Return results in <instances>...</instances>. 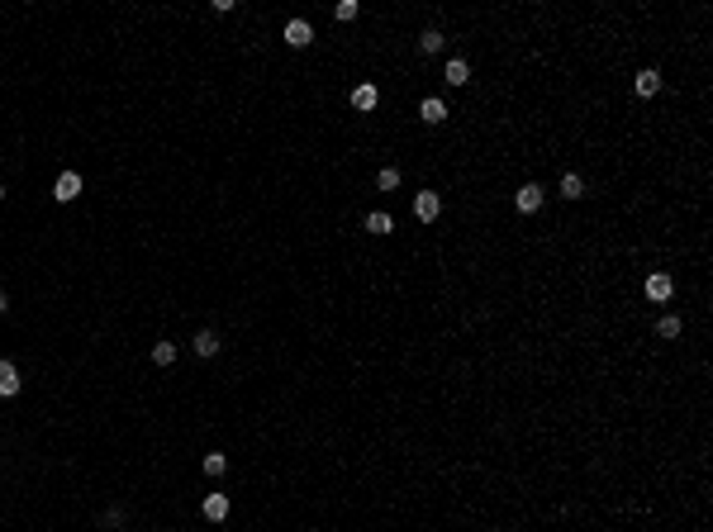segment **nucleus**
I'll list each match as a JSON object with an SVG mask.
<instances>
[{
    "label": "nucleus",
    "instance_id": "19",
    "mask_svg": "<svg viewBox=\"0 0 713 532\" xmlns=\"http://www.w3.org/2000/svg\"><path fill=\"white\" fill-rule=\"evenodd\" d=\"M376 186H380V190H395V186H399V167H380Z\"/></svg>",
    "mask_w": 713,
    "mask_h": 532
},
{
    "label": "nucleus",
    "instance_id": "9",
    "mask_svg": "<svg viewBox=\"0 0 713 532\" xmlns=\"http://www.w3.org/2000/svg\"><path fill=\"white\" fill-rule=\"evenodd\" d=\"M205 518L209 523H223L228 518V494H205Z\"/></svg>",
    "mask_w": 713,
    "mask_h": 532
},
{
    "label": "nucleus",
    "instance_id": "7",
    "mask_svg": "<svg viewBox=\"0 0 713 532\" xmlns=\"http://www.w3.org/2000/svg\"><path fill=\"white\" fill-rule=\"evenodd\" d=\"M633 91L642 95V100H651V95L661 91V72H651V67H647V72H637V81H633Z\"/></svg>",
    "mask_w": 713,
    "mask_h": 532
},
{
    "label": "nucleus",
    "instance_id": "16",
    "mask_svg": "<svg viewBox=\"0 0 713 532\" xmlns=\"http://www.w3.org/2000/svg\"><path fill=\"white\" fill-rule=\"evenodd\" d=\"M153 361H157V366H172V361H176V343H153Z\"/></svg>",
    "mask_w": 713,
    "mask_h": 532
},
{
    "label": "nucleus",
    "instance_id": "11",
    "mask_svg": "<svg viewBox=\"0 0 713 532\" xmlns=\"http://www.w3.org/2000/svg\"><path fill=\"white\" fill-rule=\"evenodd\" d=\"M366 233H376V238L395 233V219H390V214H380V209H371V214H366Z\"/></svg>",
    "mask_w": 713,
    "mask_h": 532
},
{
    "label": "nucleus",
    "instance_id": "12",
    "mask_svg": "<svg viewBox=\"0 0 713 532\" xmlns=\"http://www.w3.org/2000/svg\"><path fill=\"white\" fill-rule=\"evenodd\" d=\"M214 352H219V333L200 328V333H195V357H214Z\"/></svg>",
    "mask_w": 713,
    "mask_h": 532
},
{
    "label": "nucleus",
    "instance_id": "3",
    "mask_svg": "<svg viewBox=\"0 0 713 532\" xmlns=\"http://www.w3.org/2000/svg\"><path fill=\"white\" fill-rule=\"evenodd\" d=\"M514 204H519L523 214H538V209H542V186H538V181H528V186H519Z\"/></svg>",
    "mask_w": 713,
    "mask_h": 532
},
{
    "label": "nucleus",
    "instance_id": "18",
    "mask_svg": "<svg viewBox=\"0 0 713 532\" xmlns=\"http://www.w3.org/2000/svg\"><path fill=\"white\" fill-rule=\"evenodd\" d=\"M223 470H228V456H223V452H209V456H205V475H223Z\"/></svg>",
    "mask_w": 713,
    "mask_h": 532
},
{
    "label": "nucleus",
    "instance_id": "17",
    "mask_svg": "<svg viewBox=\"0 0 713 532\" xmlns=\"http://www.w3.org/2000/svg\"><path fill=\"white\" fill-rule=\"evenodd\" d=\"M656 333H661V338H680V333H685V323L675 318V314H665L661 323H656Z\"/></svg>",
    "mask_w": 713,
    "mask_h": 532
},
{
    "label": "nucleus",
    "instance_id": "20",
    "mask_svg": "<svg viewBox=\"0 0 713 532\" xmlns=\"http://www.w3.org/2000/svg\"><path fill=\"white\" fill-rule=\"evenodd\" d=\"M333 19H338V24H348V19H357V0H338V10H333Z\"/></svg>",
    "mask_w": 713,
    "mask_h": 532
},
{
    "label": "nucleus",
    "instance_id": "4",
    "mask_svg": "<svg viewBox=\"0 0 713 532\" xmlns=\"http://www.w3.org/2000/svg\"><path fill=\"white\" fill-rule=\"evenodd\" d=\"M77 195H81V176H77V172H62V176H57V186H52V200L72 204Z\"/></svg>",
    "mask_w": 713,
    "mask_h": 532
},
{
    "label": "nucleus",
    "instance_id": "6",
    "mask_svg": "<svg viewBox=\"0 0 713 532\" xmlns=\"http://www.w3.org/2000/svg\"><path fill=\"white\" fill-rule=\"evenodd\" d=\"M443 81L447 86H466V81H471V62H466V57H452V62L443 67Z\"/></svg>",
    "mask_w": 713,
    "mask_h": 532
},
{
    "label": "nucleus",
    "instance_id": "2",
    "mask_svg": "<svg viewBox=\"0 0 713 532\" xmlns=\"http://www.w3.org/2000/svg\"><path fill=\"white\" fill-rule=\"evenodd\" d=\"M675 295V281L665 276V271H651L647 276V299H656V304H665V299Z\"/></svg>",
    "mask_w": 713,
    "mask_h": 532
},
{
    "label": "nucleus",
    "instance_id": "10",
    "mask_svg": "<svg viewBox=\"0 0 713 532\" xmlns=\"http://www.w3.org/2000/svg\"><path fill=\"white\" fill-rule=\"evenodd\" d=\"M419 114H424V124H443V119H447V105L438 100V95H428L424 105H419Z\"/></svg>",
    "mask_w": 713,
    "mask_h": 532
},
{
    "label": "nucleus",
    "instance_id": "21",
    "mask_svg": "<svg viewBox=\"0 0 713 532\" xmlns=\"http://www.w3.org/2000/svg\"><path fill=\"white\" fill-rule=\"evenodd\" d=\"M5 309H10V299H5V290H0V314H5Z\"/></svg>",
    "mask_w": 713,
    "mask_h": 532
},
{
    "label": "nucleus",
    "instance_id": "15",
    "mask_svg": "<svg viewBox=\"0 0 713 532\" xmlns=\"http://www.w3.org/2000/svg\"><path fill=\"white\" fill-rule=\"evenodd\" d=\"M443 43H447V38H443L438 29H424V33H419V48H424V52H443Z\"/></svg>",
    "mask_w": 713,
    "mask_h": 532
},
{
    "label": "nucleus",
    "instance_id": "22",
    "mask_svg": "<svg viewBox=\"0 0 713 532\" xmlns=\"http://www.w3.org/2000/svg\"><path fill=\"white\" fill-rule=\"evenodd\" d=\"M0 195H5V190H0Z\"/></svg>",
    "mask_w": 713,
    "mask_h": 532
},
{
    "label": "nucleus",
    "instance_id": "13",
    "mask_svg": "<svg viewBox=\"0 0 713 532\" xmlns=\"http://www.w3.org/2000/svg\"><path fill=\"white\" fill-rule=\"evenodd\" d=\"M376 100H380L376 86H357V91H352V105H357V110H376Z\"/></svg>",
    "mask_w": 713,
    "mask_h": 532
},
{
    "label": "nucleus",
    "instance_id": "14",
    "mask_svg": "<svg viewBox=\"0 0 713 532\" xmlns=\"http://www.w3.org/2000/svg\"><path fill=\"white\" fill-rule=\"evenodd\" d=\"M561 195H566V200H580V195H585V181H580L575 172H566L561 176Z\"/></svg>",
    "mask_w": 713,
    "mask_h": 532
},
{
    "label": "nucleus",
    "instance_id": "1",
    "mask_svg": "<svg viewBox=\"0 0 713 532\" xmlns=\"http://www.w3.org/2000/svg\"><path fill=\"white\" fill-rule=\"evenodd\" d=\"M438 214H443V200H438V190H419V195H414V219L433 223Z\"/></svg>",
    "mask_w": 713,
    "mask_h": 532
},
{
    "label": "nucleus",
    "instance_id": "5",
    "mask_svg": "<svg viewBox=\"0 0 713 532\" xmlns=\"http://www.w3.org/2000/svg\"><path fill=\"white\" fill-rule=\"evenodd\" d=\"M285 43H290V48H309V43H314L309 19H290V24H285Z\"/></svg>",
    "mask_w": 713,
    "mask_h": 532
},
{
    "label": "nucleus",
    "instance_id": "8",
    "mask_svg": "<svg viewBox=\"0 0 713 532\" xmlns=\"http://www.w3.org/2000/svg\"><path fill=\"white\" fill-rule=\"evenodd\" d=\"M10 394H19V371L15 361H0V399H10Z\"/></svg>",
    "mask_w": 713,
    "mask_h": 532
}]
</instances>
